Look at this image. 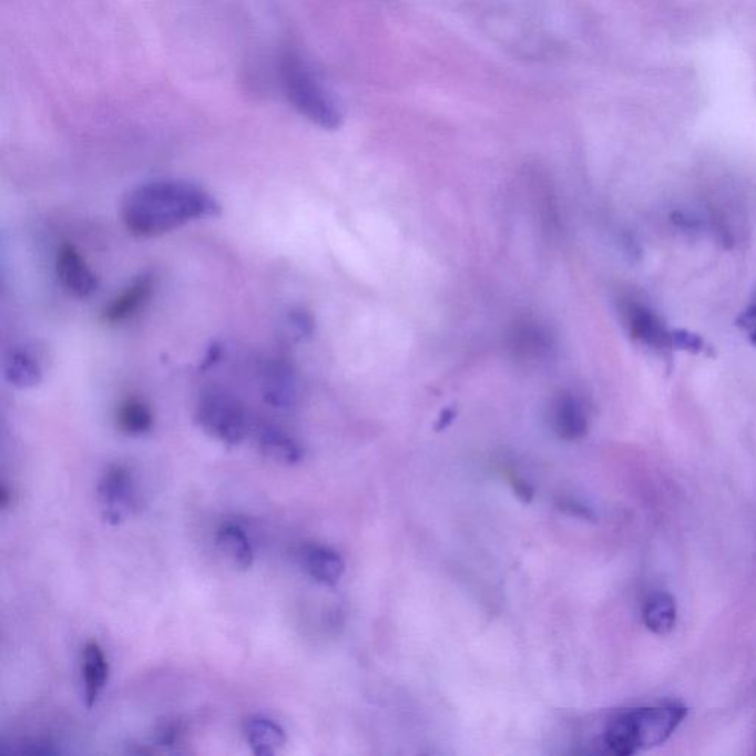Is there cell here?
<instances>
[{"label":"cell","mask_w":756,"mask_h":756,"mask_svg":"<svg viewBox=\"0 0 756 756\" xmlns=\"http://www.w3.org/2000/svg\"><path fill=\"white\" fill-rule=\"evenodd\" d=\"M256 442L262 456L277 464L296 466L304 460V449L300 445L278 427H262L257 431Z\"/></svg>","instance_id":"obj_11"},{"label":"cell","mask_w":756,"mask_h":756,"mask_svg":"<svg viewBox=\"0 0 756 756\" xmlns=\"http://www.w3.org/2000/svg\"><path fill=\"white\" fill-rule=\"evenodd\" d=\"M678 705H660L626 711L607 724L603 744L609 753L629 756L665 744L686 718Z\"/></svg>","instance_id":"obj_2"},{"label":"cell","mask_w":756,"mask_h":756,"mask_svg":"<svg viewBox=\"0 0 756 756\" xmlns=\"http://www.w3.org/2000/svg\"><path fill=\"white\" fill-rule=\"evenodd\" d=\"M195 422L204 433L231 448L238 447L248 431L246 409L225 391H207L200 398Z\"/></svg>","instance_id":"obj_4"},{"label":"cell","mask_w":756,"mask_h":756,"mask_svg":"<svg viewBox=\"0 0 756 756\" xmlns=\"http://www.w3.org/2000/svg\"><path fill=\"white\" fill-rule=\"evenodd\" d=\"M221 358V348L217 345H213L211 349H208V353L206 355V358H204L203 361V368L206 370V368L212 367L213 364L217 361V359Z\"/></svg>","instance_id":"obj_23"},{"label":"cell","mask_w":756,"mask_h":756,"mask_svg":"<svg viewBox=\"0 0 756 756\" xmlns=\"http://www.w3.org/2000/svg\"><path fill=\"white\" fill-rule=\"evenodd\" d=\"M737 327L745 333L750 344L756 346V299L740 314Z\"/></svg>","instance_id":"obj_22"},{"label":"cell","mask_w":756,"mask_h":756,"mask_svg":"<svg viewBox=\"0 0 756 756\" xmlns=\"http://www.w3.org/2000/svg\"><path fill=\"white\" fill-rule=\"evenodd\" d=\"M673 345L674 348L682 350H687L691 354H711V346L706 344L701 336L695 335V333L686 330H674L673 331Z\"/></svg>","instance_id":"obj_20"},{"label":"cell","mask_w":756,"mask_h":756,"mask_svg":"<svg viewBox=\"0 0 756 756\" xmlns=\"http://www.w3.org/2000/svg\"><path fill=\"white\" fill-rule=\"evenodd\" d=\"M553 417L560 438L578 440L589 433V416L584 405L573 395H562L555 400Z\"/></svg>","instance_id":"obj_14"},{"label":"cell","mask_w":756,"mask_h":756,"mask_svg":"<svg viewBox=\"0 0 756 756\" xmlns=\"http://www.w3.org/2000/svg\"><path fill=\"white\" fill-rule=\"evenodd\" d=\"M9 501H11V493H9V489L7 484H2V489H0V505H2V509H8Z\"/></svg>","instance_id":"obj_25"},{"label":"cell","mask_w":756,"mask_h":756,"mask_svg":"<svg viewBox=\"0 0 756 756\" xmlns=\"http://www.w3.org/2000/svg\"><path fill=\"white\" fill-rule=\"evenodd\" d=\"M221 215V204L203 186L181 180L146 182L122 204V219L136 237H159L190 222Z\"/></svg>","instance_id":"obj_1"},{"label":"cell","mask_w":756,"mask_h":756,"mask_svg":"<svg viewBox=\"0 0 756 756\" xmlns=\"http://www.w3.org/2000/svg\"><path fill=\"white\" fill-rule=\"evenodd\" d=\"M82 678L84 702L88 708H93L109 682V664L104 652L95 642H89L83 648Z\"/></svg>","instance_id":"obj_13"},{"label":"cell","mask_w":756,"mask_h":756,"mask_svg":"<svg viewBox=\"0 0 756 756\" xmlns=\"http://www.w3.org/2000/svg\"><path fill=\"white\" fill-rule=\"evenodd\" d=\"M98 502L102 519L113 527L126 522L136 505L131 473L122 466L110 467L98 484Z\"/></svg>","instance_id":"obj_5"},{"label":"cell","mask_w":756,"mask_h":756,"mask_svg":"<svg viewBox=\"0 0 756 756\" xmlns=\"http://www.w3.org/2000/svg\"><path fill=\"white\" fill-rule=\"evenodd\" d=\"M57 275L62 287L79 299H88L95 295L100 287L96 275L89 268L78 248L71 244H64L58 252Z\"/></svg>","instance_id":"obj_6"},{"label":"cell","mask_w":756,"mask_h":756,"mask_svg":"<svg viewBox=\"0 0 756 756\" xmlns=\"http://www.w3.org/2000/svg\"><path fill=\"white\" fill-rule=\"evenodd\" d=\"M244 736L253 754L273 756L284 748L287 742L286 732L274 719L264 715H253L244 723Z\"/></svg>","instance_id":"obj_12"},{"label":"cell","mask_w":756,"mask_h":756,"mask_svg":"<svg viewBox=\"0 0 756 756\" xmlns=\"http://www.w3.org/2000/svg\"><path fill=\"white\" fill-rule=\"evenodd\" d=\"M625 319L633 339L660 353L674 349L673 331L665 326L660 315L647 306L630 304L625 308Z\"/></svg>","instance_id":"obj_7"},{"label":"cell","mask_w":756,"mask_h":756,"mask_svg":"<svg viewBox=\"0 0 756 756\" xmlns=\"http://www.w3.org/2000/svg\"><path fill=\"white\" fill-rule=\"evenodd\" d=\"M4 380L16 389H31L43 378L42 366L30 350L16 349L8 355L3 368Z\"/></svg>","instance_id":"obj_15"},{"label":"cell","mask_w":756,"mask_h":756,"mask_svg":"<svg viewBox=\"0 0 756 756\" xmlns=\"http://www.w3.org/2000/svg\"><path fill=\"white\" fill-rule=\"evenodd\" d=\"M288 323H290V327L297 333V335L302 337L313 336L315 330V321L313 315H310L308 310H292L290 315H288Z\"/></svg>","instance_id":"obj_21"},{"label":"cell","mask_w":756,"mask_h":756,"mask_svg":"<svg viewBox=\"0 0 756 756\" xmlns=\"http://www.w3.org/2000/svg\"><path fill=\"white\" fill-rule=\"evenodd\" d=\"M453 417H456V411H453V409L451 408L445 409V411L440 413L438 426H436V429L442 430L445 429V427L451 425Z\"/></svg>","instance_id":"obj_24"},{"label":"cell","mask_w":756,"mask_h":756,"mask_svg":"<svg viewBox=\"0 0 756 756\" xmlns=\"http://www.w3.org/2000/svg\"><path fill=\"white\" fill-rule=\"evenodd\" d=\"M644 624L652 633L665 635L674 630L677 622V604L673 595L666 593L653 594L644 604Z\"/></svg>","instance_id":"obj_17"},{"label":"cell","mask_w":756,"mask_h":756,"mask_svg":"<svg viewBox=\"0 0 756 756\" xmlns=\"http://www.w3.org/2000/svg\"><path fill=\"white\" fill-rule=\"evenodd\" d=\"M119 429L127 436H144L153 429L154 413L140 398H129L118 409Z\"/></svg>","instance_id":"obj_18"},{"label":"cell","mask_w":756,"mask_h":756,"mask_svg":"<svg viewBox=\"0 0 756 756\" xmlns=\"http://www.w3.org/2000/svg\"><path fill=\"white\" fill-rule=\"evenodd\" d=\"M155 288V275L153 273L141 274L133 279L131 286L120 293L102 313V321L110 326L126 323L127 319L135 317L146 302L153 296Z\"/></svg>","instance_id":"obj_9"},{"label":"cell","mask_w":756,"mask_h":756,"mask_svg":"<svg viewBox=\"0 0 756 756\" xmlns=\"http://www.w3.org/2000/svg\"><path fill=\"white\" fill-rule=\"evenodd\" d=\"M217 546L222 554L239 571H248L255 562V553L246 533L235 524H225L217 532Z\"/></svg>","instance_id":"obj_16"},{"label":"cell","mask_w":756,"mask_h":756,"mask_svg":"<svg viewBox=\"0 0 756 756\" xmlns=\"http://www.w3.org/2000/svg\"><path fill=\"white\" fill-rule=\"evenodd\" d=\"M279 74L284 93L299 114L326 131H336L341 126L344 114L339 105L299 52L284 53Z\"/></svg>","instance_id":"obj_3"},{"label":"cell","mask_w":756,"mask_h":756,"mask_svg":"<svg viewBox=\"0 0 756 756\" xmlns=\"http://www.w3.org/2000/svg\"><path fill=\"white\" fill-rule=\"evenodd\" d=\"M262 395L269 407L275 409H290L300 398L299 378L286 361H273L266 367Z\"/></svg>","instance_id":"obj_8"},{"label":"cell","mask_w":756,"mask_h":756,"mask_svg":"<svg viewBox=\"0 0 756 756\" xmlns=\"http://www.w3.org/2000/svg\"><path fill=\"white\" fill-rule=\"evenodd\" d=\"M302 566L318 584L333 586L345 573V562L335 550L324 545H308L302 550Z\"/></svg>","instance_id":"obj_10"},{"label":"cell","mask_w":756,"mask_h":756,"mask_svg":"<svg viewBox=\"0 0 756 756\" xmlns=\"http://www.w3.org/2000/svg\"><path fill=\"white\" fill-rule=\"evenodd\" d=\"M185 735V724L177 718L162 719L155 726L154 740L157 746L163 748H173L181 744L182 737Z\"/></svg>","instance_id":"obj_19"}]
</instances>
